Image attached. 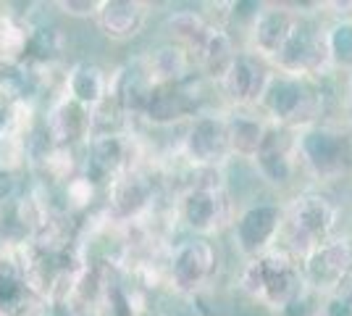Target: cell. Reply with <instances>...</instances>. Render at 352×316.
<instances>
[{
  "mask_svg": "<svg viewBox=\"0 0 352 316\" xmlns=\"http://www.w3.org/2000/svg\"><path fill=\"white\" fill-rule=\"evenodd\" d=\"M108 85L111 74L92 61H79L63 74V95L72 98L74 103L85 105L87 111L108 98Z\"/></svg>",
  "mask_w": 352,
  "mask_h": 316,
  "instance_id": "44dd1931",
  "label": "cell"
},
{
  "mask_svg": "<svg viewBox=\"0 0 352 316\" xmlns=\"http://www.w3.org/2000/svg\"><path fill=\"white\" fill-rule=\"evenodd\" d=\"M326 19L321 16V3H302V11L294 21L287 43L276 59L271 61L274 72L297 76H334L326 56Z\"/></svg>",
  "mask_w": 352,
  "mask_h": 316,
  "instance_id": "8992f818",
  "label": "cell"
},
{
  "mask_svg": "<svg viewBox=\"0 0 352 316\" xmlns=\"http://www.w3.org/2000/svg\"><path fill=\"white\" fill-rule=\"evenodd\" d=\"M179 151L190 169H226V164L232 161V151L223 108H206L197 116H192L184 124Z\"/></svg>",
  "mask_w": 352,
  "mask_h": 316,
  "instance_id": "ba28073f",
  "label": "cell"
},
{
  "mask_svg": "<svg viewBox=\"0 0 352 316\" xmlns=\"http://www.w3.org/2000/svg\"><path fill=\"white\" fill-rule=\"evenodd\" d=\"M153 200H155V185L137 169L111 182V209L124 222L140 219L153 206Z\"/></svg>",
  "mask_w": 352,
  "mask_h": 316,
  "instance_id": "ffe728a7",
  "label": "cell"
},
{
  "mask_svg": "<svg viewBox=\"0 0 352 316\" xmlns=\"http://www.w3.org/2000/svg\"><path fill=\"white\" fill-rule=\"evenodd\" d=\"M87 174L89 180L95 182H113L121 174L132 171V153L134 143L124 132L118 135H92L87 140Z\"/></svg>",
  "mask_w": 352,
  "mask_h": 316,
  "instance_id": "9a60e30c",
  "label": "cell"
},
{
  "mask_svg": "<svg viewBox=\"0 0 352 316\" xmlns=\"http://www.w3.org/2000/svg\"><path fill=\"white\" fill-rule=\"evenodd\" d=\"M284 224V200H252L236 209L229 238L242 261L263 256L276 248Z\"/></svg>",
  "mask_w": 352,
  "mask_h": 316,
  "instance_id": "52a82bcc",
  "label": "cell"
},
{
  "mask_svg": "<svg viewBox=\"0 0 352 316\" xmlns=\"http://www.w3.org/2000/svg\"><path fill=\"white\" fill-rule=\"evenodd\" d=\"M60 14L72 16V19H95L100 0H56L53 3Z\"/></svg>",
  "mask_w": 352,
  "mask_h": 316,
  "instance_id": "f1b7e54d",
  "label": "cell"
},
{
  "mask_svg": "<svg viewBox=\"0 0 352 316\" xmlns=\"http://www.w3.org/2000/svg\"><path fill=\"white\" fill-rule=\"evenodd\" d=\"M32 27L21 24L14 16L0 14V66H16L24 61Z\"/></svg>",
  "mask_w": 352,
  "mask_h": 316,
  "instance_id": "d4e9b609",
  "label": "cell"
},
{
  "mask_svg": "<svg viewBox=\"0 0 352 316\" xmlns=\"http://www.w3.org/2000/svg\"><path fill=\"white\" fill-rule=\"evenodd\" d=\"M45 169V174L50 180L69 182L76 177V158H74V148H50L45 153V158L40 161Z\"/></svg>",
  "mask_w": 352,
  "mask_h": 316,
  "instance_id": "4316f807",
  "label": "cell"
},
{
  "mask_svg": "<svg viewBox=\"0 0 352 316\" xmlns=\"http://www.w3.org/2000/svg\"><path fill=\"white\" fill-rule=\"evenodd\" d=\"M250 164L255 169V174L263 180V185H268L271 190L292 193V196L305 190V187H300V180L305 174H302V166L297 158V140H294L292 129L271 124L261 151L255 153V158Z\"/></svg>",
  "mask_w": 352,
  "mask_h": 316,
  "instance_id": "30bf717a",
  "label": "cell"
},
{
  "mask_svg": "<svg viewBox=\"0 0 352 316\" xmlns=\"http://www.w3.org/2000/svg\"><path fill=\"white\" fill-rule=\"evenodd\" d=\"M137 63L153 87L155 85H179V82L190 79L192 74H197L190 53L176 43H163V45L147 50L142 59H137Z\"/></svg>",
  "mask_w": 352,
  "mask_h": 316,
  "instance_id": "d6986e66",
  "label": "cell"
},
{
  "mask_svg": "<svg viewBox=\"0 0 352 316\" xmlns=\"http://www.w3.org/2000/svg\"><path fill=\"white\" fill-rule=\"evenodd\" d=\"M226 114V135H229V151L232 158L252 161L261 151L271 124L258 108H223Z\"/></svg>",
  "mask_w": 352,
  "mask_h": 316,
  "instance_id": "ac0fdd59",
  "label": "cell"
},
{
  "mask_svg": "<svg viewBox=\"0 0 352 316\" xmlns=\"http://www.w3.org/2000/svg\"><path fill=\"white\" fill-rule=\"evenodd\" d=\"M95 193H98V185L85 177V174H76L66 182V198L74 209H87L89 203L95 200Z\"/></svg>",
  "mask_w": 352,
  "mask_h": 316,
  "instance_id": "83f0119b",
  "label": "cell"
},
{
  "mask_svg": "<svg viewBox=\"0 0 352 316\" xmlns=\"http://www.w3.org/2000/svg\"><path fill=\"white\" fill-rule=\"evenodd\" d=\"M8 245H6V240H3V232H0V251H6Z\"/></svg>",
  "mask_w": 352,
  "mask_h": 316,
  "instance_id": "1f68e13d",
  "label": "cell"
},
{
  "mask_svg": "<svg viewBox=\"0 0 352 316\" xmlns=\"http://www.w3.org/2000/svg\"><path fill=\"white\" fill-rule=\"evenodd\" d=\"M219 271V248L206 238H184L176 242L166 261V280L179 295L203 293Z\"/></svg>",
  "mask_w": 352,
  "mask_h": 316,
  "instance_id": "9c48e42d",
  "label": "cell"
},
{
  "mask_svg": "<svg viewBox=\"0 0 352 316\" xmlns=\"http://www.w3.org/2000/svg\"><path fill=\"white\" fill-rule=\"evenodd\" d=\"M274 76V66L250 50H239L226 74L216 85L223 98V108H258L265 87Z\"/></svg>",
  "mask_w": 352,
  "mask_h": 316,
  "instance_id": "4fadbf2b",
  "label": "cell"
},
{
  "mask_svg": "<svg viewBox=\"0 0 352 316\" xmlns=\"http://www.w3.org/2000/svg\"><path fill=\"white\" fill-rule=\"evenodd\" d=\"M63 32L58 27H40L34 30L32 27L30 43H27V53H24V61H32V63H56L63 53Z\"/></svg>",
  "mask_w": 352,
  "mask_h": 316,
  "instance_id": "484cf974",
  "label": "cell"
},
{
  "mask_svg": "<svg viewBox=\"0 0 352 316\" xmlns=\"http://www.w3.org/2000/svg\"><path fill=\"white\" fill-rule=\"evenodd\" d=\"M213 24L216 21L210 16H206L203 11H195V8L174 11V14L166 16V21H163V27L168 32L171 43L184 48L190 53V59L195 56V50L203 45V40L208 37V32H210Z\"/></svg>",
  "mask_w": 352,
  "mask_h": 316,
  "instance_id": "7402d4cb",
  "label": "cell"
},
{
  "mask_svg": "<svg viewBox=\"0 0 352 316\" xmlns=\"http://www.w3.org/2000/svg\"><path fill=\"white\" fill-rule=\"evenodd\" d=\"M150 8L153 6L145 0H100L95 21L103 37L113 43H129L147 27Z\"/></svg>",
  "mask_w": 352,
  "mask_h": 316,
  "instance_id": "2e32d148",
  "label": "cell"
},
{
  "mask_svg": "<svg viewBox=\"0 0 352 316\" xmlns=\"http://www.w3.org/2000/svg\"><path fill=\"white\" fill-rule=\"evenodd\" d=\"M300 11H302V3H263L261 14L255 16V21L245 32L242 50H250L258 59L271 63L281 45L287 43Z\"/></svg>",
  "mask_w": 352,
  "mask_h": 316,
  "instance_id": "5bb4252c",
  "label": "cell"
},
{
  "mask_svg": "<svg viewBox=\"0 0 352 316\" xmlns=\"http://www.w3.org/2000/svg\"><path fill=\"white\" fill-rule=\"evenodd\" d=\"M190 174L195 180L187 182V187L179 193L174 213L192 238L213 240L221 232H229L236 213L234 198L226 187L223 174L210 180H203L197 169H190Z\"/></svg>",
  "mask_w": 352,
  "mask_h": 316,
  "instance_id": "5b68a950",
  "label": "cell"
},
{
  "mask_svg": "<svg viewBox=\"0 0 352 316\" xmlns=\"http://www.w3.org/2000/svg\"><path fill=\"white\" fill-rule=\"evenodd\" d=\"M342 209L318 187H305L284 200V224L276 248L294 261H302L321 242L339 235Z\"/></svg>",
  "mask_w": 352,
  "mask_h": 316,
  "instance_id": "7a4b0ae2",
  "label": "cell"
},
{
  "mask_svg": "<svg viewBox=\"0 0 352 316\" xmlns=\"http://www.w3.org/2000/svg\"><path fill=\"white\" fill-rule=\"evenodd\" d=\"M297 158L310 187L334 185L352 177V129L334 119L310 124L294 132Z\"/></svg>",
  "mask_w": 352,
  "mask_h": 316,
  "instance_id": "277c9868",
  "label": "cell"
},
{
  "mask_svg": "<svg viewBox=\"0 0 352 316\" xmlns=\"http://www.w3.org/2000/svg\"><path fill=\"white\" fill-rule=\"evenodd\" d=\"M30 298V290L24 285V271L19 266L11 248L0 251V308L16 314V308Z\"/></svg>",
  "mask_w": 352,
  "mask_h": 316,
  "instance_id": "cb8c5ba5",
  "label": "cell"
},
{
  "mask_svg": "<svg viewBox=\"0 0 352 316\" xmlns=\"http://www.w3.org/2000/svg\"><path fill=\"white\" fill-rule=\"evenodd\" d=\"M329 76H297L274 72L263 98L258 103V111L265 116L268 124L284 127V129H305L310 124L329 119Z\"/></svg>",
  "mask_w": 352,
  "mask_h": 316,
  "instance_id": "6da1fadb",
  "label": "cell"
},
{
  "mask_svg": "<svg viewBox=\"0 0 352 316\" xmlns=\"http://www.w3.org/2000/svg\"><path fill=\"white\" fill-rule=\"evenodd\" d=\"M302 280L313 295L326 298L352 274V232H339L300 261Z\"/></svg>",
  "mask_w": 352,
  "mask_h": 316,
  "instance_id": "8fae6325",
  "label": "cell"
},
{
  "mask_svg": "<svg viewBox=\"0 0 352 316\" xmlns=\"http://www.w3.org/2000/svg\"><path fill=\"white\" fill-rule=\"evenodd\" d=\"M43 129L53 148H76V143L89 140V111L60 95L47 108Z\"/></svg>",
  "mask_w": 352,
  "mask_h": 316,
  "instance_id": "e0dca14e",
  "label": "cell"
},
{
  "mask_svg": "<svg viewBox=\"0 0 352 316\" xmlns=\"http://www.w3.org/2000/svg\"><path fill=\"white\" fill-rule=\"evenodd\" d=\"M326 56L334 74H352V19L326 21Z\"/></svg>",
  "mask_w": 352,
  "mask_h": 316,
  "instance_id": "603a6c76",
  "label": "cell"
},
{
  "mask_svg": "<svg viewBox=\"0 0 352 316\" xmlns=\"http://www.w3.org/2000/svg\"><path fill=\"white\" fill-rule=\"evenodd\" d=\"M337 295L339 298H344V301L350 303V308H352V274L339 285V290H337Z\"/></svg>",
  "mask_w": 352,
  "mask_h": 316,
  "instance_id": "4dcf8cb0",
  "label": "cell"
},
{
  "mask_svg": "<svg viewBox=\"0 0 352 316\" xmlns=\"http://www.w3.org/2000/svg\"><path fill=\"white\" fill-rule=\"evenodd\" d=\"M208 82L200 74H192L190 79L179 85H155L147 95L142 119L153 127H174L187 124L192 116L206 111L208 105L203 101V87Z\"/></svg>",
  "mask_w": 352,
  "mask_h": 316,
  "instance_id": "7c38bea8",
  "label": "cell"
},
{
  "mask_svg": "<svg viewBox=\"0 0 352 316\" xmlns=\"http://www.w3.org/2000/svg\"><path fill=\"white\" fill-rule=\"evenodd\" d=\"M236 290L250 303H258L276 316L287 306L300 301L308 293V285L302 280L300 261L274 248L263 256L242 261L239 274H236Z\"/></svg>",
  "mask_w": 352,
  "mask_h": 316,
  "instance_id": "3957f363",
  "label": "cell"
},
{
  "mask_svg": "<svg viewBox=\"0 0 352 316\" xmlns=\"http://www.w3.org/2000/svg\"><path fill=\"white\" fill-rule=\"evenodd\" d=\"M344 124L352 129V74H347V85H344Z\"/></svg>",
  "mask_w": 352,
  "mask_h": 316,
  "instance_id": "f546056e",
  "label": "cell"
}]
</instances>
